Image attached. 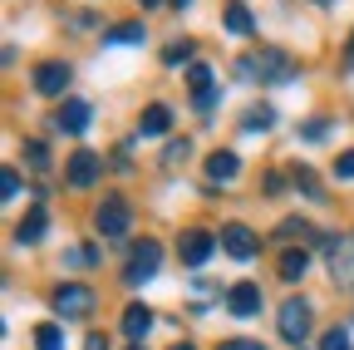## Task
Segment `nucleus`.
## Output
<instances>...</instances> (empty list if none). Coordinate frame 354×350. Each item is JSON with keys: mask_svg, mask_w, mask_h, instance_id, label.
<instances>
[{"mask_svg": "<svg viewBox=\"0 0 354 350\" xmlns=\"http://www.w3.org/2000/svg\"><path fill=\"white\" fill-rule=\"evenodd\" d=\"M236 74H241V79H261V84H290V79L300 74V64H295L281 45H261L256 55L236 60Z\"/></svg>", "mask_w": 354, "mask_h": 350, "instance_id": "nucleus-1", "label": "nucleus"}, {"mask_svg": "<svg viewBox=\"0 0 354 350\" xmlns=\"http://www.w3.org/2000/svg\"><path fill=\"white\" fill-rule=\"evenodd\" d=\"M94 291H88L84 281H64L59 291H55V311L64 316V321H88V316H94Z\"/></svg>", "mask_w": 354, "mask_h": 350, "instance_id": "nucleus-2", "label": "nucleus"}, {"mask_svg": "<svg viewBox=\"0 0 354 350\" xmlns=\"http://www.w3.org/2000/svg\"><path fill=\"white\" fill-rule=\"evenodd\" d=\"M325 261H330V277L339 286H354V232L349 237H330L325 242Z\"/></svg>", "mask_w": 354, "mask_h": 350, "instance_id": "nucleus-3", "label": "nucleus"}, {"mask_svg": "<svg viewBox=\"0 0 354 350\" xmlns=\"http://www.w3.org/2000/svg\"><path fill=\"white\" fill-rule=\"evenodd\" d=\"M158 267H162V247H158V242H138V247H133V256H128L123 281H128V286H143Z\"/></svg>", "mask_w": 354, "mask_h": 350, "instance_id": "nucleus-4", "label": "nucleus"}, {"mask_svg": "<svg viewBox=\"0 0 354 350\" xmlns=\"http://www.w3.org/2000/svg\"><path fill=\"white\" fill-rule=\"evenodd\" d=\"M94 222H99L104 237H123V232L133 227V207H128V198H104L99 212H94Z\"/></svg>", "mask_w": 354, "mask_h": 350, "instance_id": "nucleus-5", "label": "nucleus"}, {"mask_svg": "<svg viewBox=\"0 0 354 350\" xmlns=\"http://www.w3.org/2000/svg\"><path fill=\"white\" fill-rule=\"evenodd\" d=\"M305 331H310V301L286 296L281 301V335L286 340H305Z\"/></svg>", "mask_w": 354, "mask_h": 350, "instance_id": "nucleus-6", "label": "nucleus"}, {"mask_svg": "<svg viewBox=\"0 0 354 350\" xmlns=\"http://www.w3.org/2000/svg\"><path fill=\"white\" fill-rule=\"evenodd\" d=\"M69 79H74V74H69L64 60H44V64H35V89H39V94H50V99L64 94V84H69Z\"/></svg>", "mask_w": 354, "mask_h": 350, "instance_id": "nucleus-7", "label": "nucleus"}, {"mask_svg": "<svg viewBox=\"0 0 354 350\" xmlns=\"http://www.w3.org/2000/svg\"><path fill=\"white\" fill-rule=\"evenodd\" d=\"M216 242L227 247V256H236V261H251V256H256V232H251V227H241V222H227Z\"/></svg>", "mask_w": 354, "mask_h": 350, "instance_id": "nucleus-8", "label": "nucleus"}, {"mask_svg": "<svg viewBox=\"0 0 354 350\" xmlns=\"http://www.w3.org/2000/svg\"><path fill=\"white\" fill-rule=\"evenodd\" d=\"M227 311H232V316H256V311H261V286H256V281H236V286L227 291Z\"/></svg>", "mask_w": 354, "mask_h": 350, "instance_id": "nucleus-9", "label": "nucleus"}, {"mask_svg": "<svg viewBox=\"0 0 354 350\" xmlns=\"http://www.w3.org/2000/svg\"><path fill=\"white\" fill-rule=\"evenodd\" d=\"M212 247H216V237H212V232H202V227L183 232V261H187V267H202V261L212 256Z\"/></svg>", "mask_w": 354, "mask_h": 350, "instance_id": "nucleus-10", "label": "nucleus"}, {"mask_svg": "<svg viewBox=\"0 0 354 350\" xmlns=\"http://www.w3.org/2000/svg\"><path fill=\"white\" fill-rule=\"evenodd\" d=\"M55 128L59 134H84L88 128V104L84 99H64V109L55 114Z\"/></svg>", "mask_w": 354, "mask_h": 350, "instance_id": "nucleus-11", "label": "nucleus"}, {"mask_svg": "<svg viewBox=\"0 0 354 350\" xmlns=\"http://www.w3.org/2000/svg\"><path fill=\"white\" fill-rule=\"evenodd\" d=\"M99 178V153H88V148H79L74 158H69V183L74 188H88Z\"/></svg>", "mask_w": 354, "mask_h": 350, "instance_id": "nucleus-12", "label": "nucleus"}, {"mask_svg": "<svg viewBox=\"0 0 354 350\" xmlns=\"http://www.w3.org/2000/svg\"><path fill=\"white\" fill-rule=\"evenodd\" d=\"M236 173H241V158H236V153H221V148H216V153L207 158V178H212V183H232Z\"/></svg>", "mask_w": 354, "mask_h": 350, "instance_id": "nucleus-13", "label": "nucleus"}, {"mask_svg": "<svg viewBox=\"0 0 354 350\" xmlns=\"http://www.w3.org/2000/svg\"><path fill=\"white\" fill-rule=\"evenodd\" d=\"M44 227H50V217H44V207H30V212H25V222L15 227V242H25V247H35V242L44 237Z\"/></svg>", "mask_w": 354, "mask_h": 350, "instance_id": "nucleus-14", "label": "nucleus"}, {"mask_svg": "<svg viewBox=\"0 0 354 350\" xmlns=\"http://www.w3.org/2000/svg\"><path fill=\"white\" fill-rule=\"evenodd\" d=\"M148 331H153V311H148V306H128V311H123V335L143 340Z\"/></svg>", "mask_w": 354, "mask_h": 350, "instance_id": "nucleus-15", "label": "nucleus"}, {"mask_svg": "<svg viewBox=\"0 0 354 350\" xmlns=\"http://www.w3.org/2000/svg\"><path fill=\"white\" fill-rule=\"evenodd\" d=\"M167 123H172V114H167V104H148V109H143V119H138V134H148V139H158V134H167Z\"/></svg>", "mask_w": 354, "mask_h": 350, "instance_id": "nucleus-16", "label": "nucleus"}, {"mask_svg": "<svg viewBox=\"0 0 354 350\" xmlns=\"http://www.w3.org/2000/svg\"><path fill=\"white\" fill-rule=\"evenodd\" d=\"M104 45H143V20H123L104 35Z\"/></svg>", "mask_w": 354, "mask_h": 350, "instance_id": "nucleus-17", "label": "nucleus"}, {"mask_svg": "<svg viewBox=\"0 0 354 350\" xmlns=\"http://www.w3.org/2000/svg\"><path fill=\"white\" fill-rule=\"evenodd\" d=\"M271 123H276V109H271V104H251L246 119H241V128H251V134H266Z\"/></svg>", "mask_w": 354, "mask_h": 350, "instance_id": "nucleus-18", "label": "nucleus"}, {"mask_svg": "<svg viewBox=\"0 0 354 350\" xmlns=\"http://www.w3.org/2000/svg\"><path fill=\"white\" fill-rule=\"evenodd\" d=\"M305 267H310V256H305V252H295V247L281 256V277H286V281H300V277H305Z\"/></svg>", "mask_w": 354, "mask_h": 350, "instance_id": "nucleus-19", "label": "nucleus"}, {"mask_svg": "<svg viewBox=\"0 0 354 350\" xmlns=\"http://www.w3.org/2000/svg\"><path fill=\"white\" fill-rule=\"evenodd\" d=\"M251 25H256V20H251L246 6H227V30H232V35H251Z\"/></svg>", "mask_w": 354, "mask_h": 350, "instance_id": "nucleus-20", "label": "nucleus"}, {"mask_svg": "<svg viewBox=\"0 0 354 350\" xmlns=\"http://www.w3.org/2000/svg\"><path fill=\"white\" fill-rule=\"evenodd\" d=\"M35 350H64V331L59 326H39L35 331Z\"/></svg>", "mask_w": 354, "mask_h": 350, "instance_id": "nucleus-21", "label": "nucleus"}, {"mask_svg": "<svg viewBox=\"0 0 354 350\" xmlns=\"http://www.w3.org/2000/svg\"><path fill=\"white\" fill-rule=\"evenodd\" d=\"M25 163H30L35 173L50 168V153H44V143H35V139H30V143H25Z\"/></svg>", "mask_w": 354, "mask_h": 350, "instance_id": "nucleus-22", "label": "nucleus"}, {"mask_svg": "<svg viewBox=\"0 0 354 350\" xmlns=\"http://www.w3.org/2000/svg\"><path fill=\"white\" fill-rule=\"evenodd\" d=\"M162 60H167V64H187V60H192V40H177V45H167Z\"/></svg>", "mask_w": 354, "mask_h": 350, "instance_id": "nucleus-23", "label": "nucleus"}, {"mask_svg": "<svg viewBox=\"0 0 354 350\" xmlns=\"http://www.w3.org/2000/svg\"><path fill=\"white\" fill-rule=\"evenodd\" d=\"M187 79H192V94H207V89H212V69H207V64H192Z\"/></svg>", "mask_w": 354, "mask_h": 350, "instance_id": "nucleus-24", "label": "nucleus"}, {"mask_svg": "<svg viewBox=\"0 0 354 350\" xmlns=\"http://www.w3.org/2000/svg\"><path fill=\"white\" fill-rule=\"evenodd\" d=\"M0 193H6V202H15V198H20V178H15V168L0 173Z\"/></svg>", "mask_w": 354, "mask_h": 350, "instance_id": "nucleus-25", "label": "nucleus"}, {"mask_svg": "<svg viewBox=\"0 0 354 350\" xmlns=\"http://www.w3.org/2000/svg\"><path fill=\"white\" fill-rule=\"evenodd\" d=\"M187 153H192V143H187V139H183V143H167V153H162V163L172 168V163H183Z\"/></svg>", "mask_w": 354, "mask_h": 350, "instance_id": "nucleus-26", "label": "nucleus"}, {"mask_svg": "<svg viewBox=\"0 0 354 350\" xmlns=\"http://www.w3.org/2000/svg\"><path fill=\"white\" fill-rule=\"evenodd\" d=\"M320 350H349V335H344V331H330V335L320 340Z\"/></svg>", "mask_w": 354, "mask_h": 350, "instance_id": "nucleus-27", "label": "nucleus"}, {"mask_svg": "<svg viewBox=\"0 0 354 350\" xmlns=\"http://www.w3.org/2000/svg\"><path fill=\"white\" fill-rule=\"evenodd\" d=\"M335 178H354V148H349V153H339V163H335Z\"/></svg>", "mask_w": 354, "mask_h": 350, "instance_id": "nucleus-28", "label": "nucleus"}, {"mask_svg": "<svg viewBox=\"0 0 354 350\" xmlns=\"http://www.w3.org/2000/svg\"><path fill=\"white\" fill-rule=\"evenodd\" d=\"M325 134H330V128H325V119H310V123H305V139H310V143H320Z\"/></svg>", "mask_w": 354, "mask_h": 350, "instance_id": "nucleus-29", "label": "nucleus"}, {"mask_svg": "<svg viewBox=\"0 0 354 350\" xmlns=\"http://www.w3.org/2000/svg\"><path fill=\"white\" fill-rule=\"evenodd\" d=\"M295 183H300L305 193H320V183H315V173H310V168H300V173H295Z\"/></svg>", "mask_w": 354, "mask_h": 350, "instance_id": "nucleus-30", "label": "nucleus"}, {"mask_svg": "<svg viewBox=\"0 0 354 350\" xmlns=\"http://www.w3.org/2000/svg\"><path fill=\"white\" fill-rule=\"evenodd\" d=\"M221 350H266L261 340H221Z\"/></svg>", "mask_w": 354, "mask_h": 350, "instance_id": "nucleus-31", "label": "nucleus"}, {"mask_svg": "<svg viewBox=\"0 0 354 350\" xmlns=\"http://www.w3.org/2000/svg\"><path fill=\"white\" fill-rule=\"evenodd\" d=\"M84 350H109V340H104V335H88V340H84Z\"/></svg>", "mask_w": 354, "mask_h": 350, "instance_id": "nucleus-32", "label": "nucleus"}, {"mask_svg": "<svg viewBox=\"0 0 354 350\" xmlns=\"http://www.w3.org/2000/svg\"><path fill=\"white\" fill-rule=\"evenodd\" d=\"M349 64H354V35H349Z\"/></svg>", "mask_w": 354, "mask_h": 350, "instance_id": "nucleus-33", "label": "nucleus"}, {"mask_svg": "<svg viewBox=\"0 0 354 350\" xmlns=\"http://www.w3.org/2000/svg\"><path fill=\"white\" fill-rule=\"evenodd\" d=\"M138 6H158V0H138Z\"/></svg>", "mask_w": 354, "mask_h": 350, "instance_id": "nucleus-34", "label": "nucleus"}, {"mask_svg": "<svg viewBox=\"0 0 354 350\" xmlns=\"http://www.w3.org/2000/svg\"><path fill=\"white\" fill-rule=\"evenodd\" d=\"M172 350H192V345H172Z\"/></svg>", "mask_w": 354, "mask_h": 350, "instance_id": "nucleus-35", "label": "nucleus"}, {"mask_svg": "<svg viewBox=\"0 0 354 350\" xmlns=\"http://www.w3.org/2000/svg\"><path fill=\"white\" fill-rule=\"evenodd\" d=\"M172 6H187V0H172Z\"/></svg>", "mask_w": 354, "mask_h": 350, "instance_id": "nucleus-36", "label": "nucleus"}, {"mask_svg": "<svg viewBox=\"0 0 354 350\" xmlns=\"http://www.w3.org/2000/svg\"><path fill=\"white\" fill-rule=\"evenodd\" d=\"M320 6H330V0H320Z\"/></svg>", "mask_w": 354, "mask_h": 350, "instance_id": "nucleus-37", "label": "nucleus"}, {"mask_svg": "<svg viewBox=\"0 0 354 350\" xmlns=\"http://www.w3.org/2000/svg\"><path fill=\"white\" fill-rule=\"evenodd\" d=\"M133 350H143V345H133Z\"/></svg>", "mask_w": 354, "mask_h": 350, "instance_id": "nucleus-38", "label": "nucleus"}]
</instances>
